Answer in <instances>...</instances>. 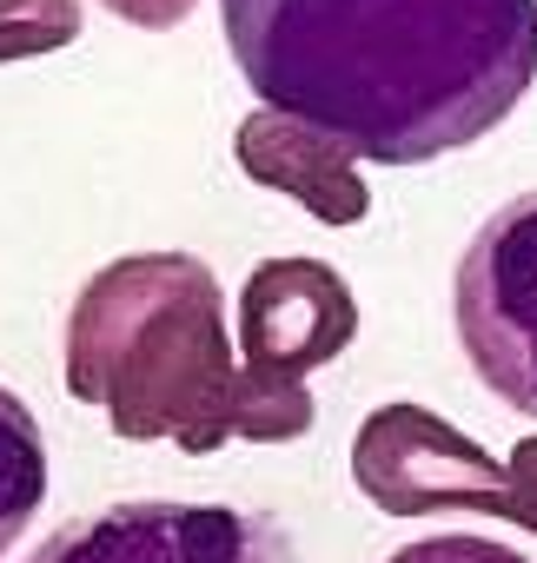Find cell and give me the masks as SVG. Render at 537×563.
<instances>
[{
  "label": "cell",
  "mask_w": 537,
  "mask_h": 563,
  "mask_svg": "<svg viewBox=\"0 0 537 563\" xmlns=\"http://www.w3.org/2000/svg\"><path fill=\"white\" fill-rule=\"evenodd\" d=\"M21 563H306V556L273 510L140 497L47 530Z\"/></svg>",
  "instance_id": "277c9868"
},
{
  "label": "cell",
  "mask_w": 537,
  "mask_h": 563,
  "mask_svg": "<svg viewBox=\"0 0 537 563\" xmlns=\"http://www.w3.org/2000/svg\"><path fill=\"white\" fill-rule=\"evenodd\" d=\"M232 159L252 186L299 199L319 225H359L372 212V192L352 166L359 153L346 140H332L326 126L299 120V113H280V107L245 113L239 133H232Z\"/></svg>",
  "instance_id": "52a82bcc"
},
{
  "label": "cell",
  "mask_w": 537,
  "mask_h": 563,
  "mask_svg": "<svg viewBox=\"0 0 537 563\" xmlns=\"http://www.w3.org/2000/svg\"><path fill=\"white\" fill-rule=\"evenodd\" d=\"M319 418L306 378H280V372H252L239 365V391H232V438L245 444H293L306 438Z\"/></svg>",
  "instance_id": "9c48e42d"
},
{
  "label": "cell",
  "mask_w": 537,
  "mask_h": 563,
  "mask_svg": "<svg viewBox=\"0 0 537 563\" xmlns=\"http://www.w3.org/2000/svg\"><path fill=\"white\" fill-rule=\"evenodd\" d=\"M61 372L80 405L107 411L113 438H166L186 457H212L232 444L239 391L219 272L193 252H127L100 265L67 312Z\"/></svg>",
  "instance_id": "7a4b0ae2"
},
{
  "label": "cell",
  "mask_w": 537,
  "mask_h": 563,
  "mask_svg": "<svg viewBox=\"0 0 537 563\" xmlns=\"http://www.w3.org/2000/svg\"><path fill=\"white\" fill-rule=\"evenodd\" d=\"M359 339V299L326 258H265L239 292V352L252 372L306 378Z\"/></svg>",
  "instance_id": "8992f818"
},
{
  "label": "cell",
  "mask_w": 537,
  "mask_h": 563,
  "mask_svg": "<svg viewBox=\"0 0 537 563\" xmlns=\"http://www.w3.org/2000/svg\"><path fill=\"white\" fill-rule=\"evenodd\" d=\"M193 8H199V0H107V14H120V21L140 27V34H166V27H179Z\"/></svg>",
  "instance_id": "4fadbf2b"
},
{
  "label": "cell",
  "mask_w": 537,
  "mask_h": 563,
  "mask_svg": "<svg viewBox=\"0 0 537 563\" xmlns=\"http://www.w3.org/2000/svg\"><path fill=\"white\" fill-rule=\"evenodd\" d=\"M352 484L385 517L491 510L511 523V464L425 405H379L352 438Z\"/></svg>",
  "instance_id": "5b68a950"
},
{
  "label": "cell",
  "mask_w": 537,
  "mask_h": 563,
  "mask_svg": "<svg viewBox=\"0 0 537 563\" xmlns=\"http://www.w3.org/2000/svg\"><path fill=\"white\" fill-rule=\"evenodd\" d=\"M259 107L379 166L445 159L537 80V0H219Z\"/></svg>",
  "instance_id": "6da1fadb"
},
{
  "label": "cell",
  "mask_w": 537,
  "mask_h": 563,
  "mask_svg": "<svg viewBox=\"0 0 537 563\" xmlns=\"http://www.w3.org/2000/svg\"><path fill=\"white\" fill-rule=\"evenodd\" d=\"M41 504H47V438L28 411V398L0 385V563H8L14 537L34 523Z\"/></svg>",
  "instance_id": "ba28073f"
},
{
  "label": "cell",
  "mask_w": 537,
  "mask_h": 563,
  "mask_svg": "<svg viewBox=\"0 0 537 563\" xmlns=\"http://www.w3.org/2000/svg\"><path fill=\"white\" fill-rule=\"evenodd\" d=\"M458 345L491 398L537 418V192L504 199L451 272Z\"/></svg>",
  "instance_id": "3957f363"
},
{
  "label": "cell",
  "mask_w": 537,
  "mask_h": 563,
  "mask_svg": "<svg viewBox=\"0 0 537 563\" xmlns=\"http://www.w3.org/2000/svg\"><path fill=\"white\" fill-rule=\"evenodd\" d=\"M87 27L80 0H0V67L74 47Z\"/></svg>",
  "instance_id": "30bf717a"
},
{
  "label": "cell",
  "mask_w": 537,
  "mask_h": 563,
  "mask_svg": "<svg viewBox=\"0 0 537 563\" xmlns=\"http://www.w3.org/2000/svg\"><path fill=\"white\" fill-rule=\"evenodd\" d=\"M385 563H530L504 543H484V537H425V543H405L392 550Z\"/></svg>",
  "instance_id": "8fae6325"
},
{
  "label": "cell",
  "mask_w": 537,
  "mask_h": 563,
  "mask_svg": "<svg viewBox=\"0 0 537 563\" xmlns=\"http://www.w3.org/2000/svg\"><path fill=\"white\" fill-rule=\"evenodd\" d=\"M504 464H511V523L537 530V438H524Z\"/></svg>",
  "instance_id": "7c38bea8"
}]
</instances>
